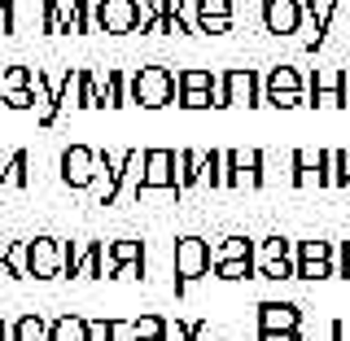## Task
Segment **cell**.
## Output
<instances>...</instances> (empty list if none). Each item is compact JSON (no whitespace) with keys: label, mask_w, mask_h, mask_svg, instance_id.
I'll return each instance as SVG.
<instances>
[{"label":"cell","mask_w":350,"mask_h":341,"mask_svg":"<svg viewBox=\"0 0 350 341\" xmlns=\"http://www.w3.org/2000/svg\"><path fill=\"white\" fill-rule=\"evenodd\" d=\"M127 92H131V105L162 109V105L180 101V79H175V70H167V66H140V70H131Z\"/></svg>","instance_id":"cell-1"},{"label":"cell","mask_w":350,"mask_h":341,"mask_svg":"<svg viewBox=\"0 0 350 341\" xmlns=\"http://www.w3.org/2000/svg\"><path fill=\"white\" fill-rule=\"evenodd\" d=\"M44 31L49 36H88L96 31V0H44Z\"/></svg>","instance_id":"cell-2"},{"label":"cell","mask_w":350,"mask_h":341,"mask_svg":"<svg viewBox=\"0 0 350 341\" xmlns=\"http://www.w3.org/2000/svg\"><path fill=\"white\" fill-rule=\"evenodd\" d=\"M211 241L206 236H180L175 241V293H184L193 280H202L211 271Z\"/></svg>","instance_id":"cell-3"},{"label":"cell","mask_w":350,"mask_h":341,"mask_svg":"<svg viewBox=\"0 0 350 341\" xmlns=\"http://www.w3.org/2000/svg\"><path fill=\"white\" fill-rule=\"evenodd\" d=\"M262 105H271V109L306 105V79L293 70V66H271L267 79H262Z\"/></svg>","instance_id":"cell-4"},{"label":"cell","mask_w":350,"mask_h":341,"mask_svg":"<svg viewBox=\"0 0 350 341\" xmlns=\"http://www.w3.org/2000/svg\"><path fill=\"white\" fill-rule=\"evenodd\" d=\"M219 87H224V109L228 105H245V109L262 105V74L254 66H232V70H224L219 74Z\"/></svg>","instance_id":"cell-5"},{"label":"cell","mask_w":350,"mask_h":341,"mask_svg":"<svg viewBox=\"0 0 350 341\" xmlns=\"http://www.w3.org/2000/svg\"><path fill=\"white\" fill-rule=\"evenodd\" d=\"M258 276L262 280H298V258H293L289 236H267L258 245Z\"/></svg>","instance_id":"cell-6"},{"label":"cell","mask_w":350,"mask_h":341,"mask_svg":"<svg viewBox=\"0 0 350 341\" xmlns=\"http://www.w3.org/2000/svg\"><path fill=\"white\" fill-rule=\"evenodd\" d=\"M140 193H175L180 197V167H175L171 149H145V184ZM136 193V202H140Z\"/></svg>","instance_id":"cell-7"},{"label":"cell","mask_w":350,"mask_h":341,"mask_svg":"<svg viewBox=\"0 0 350 341\" xmlns=\"http://www.w3.org/2000/svg\"><path fill=\"white\" fill-rule=\"evenodd\" d=\"M101 180V162H96V149L88 145H70L62 153V184L66 189H92Z\"/></svg>","instance_id":"cell-8"},{"label":"cell","mask_w":350,"mask_h":341,"mask_svg":"<svg viewBox=\"0 0 350 341\" xmlns=\"http://www.w3.org/2000/svg\"><path fill=\"white\" fill-rule=\"evenodd\" d=\"M31 276L36 280L66 276V241L62 236H31Z\"/></svg>","instance_id":"cell-9"},{"label":"cell","mask_w":350,"mask_h":341,"mask_svg":"<svg viewBox=\"0 0 350 341\" xmlns=\"http://www.w3.org/2000/svg\"><path fill=\"white\" fill-rule=\"evenodd\" d=\"M96 31H105V36H131V31H140L136 0H96Z\"/></svg>","instance_id":"cell-10"},{"label":"cell","mask_w":350,"mask_h":341,"mask_svg":"<svg viewBox=\"0 0 350 341\" xmlns=\"http://www.w3.org/2000/svg\"><path fill=\"white\" fill-rule=\"evenodd\" d=\"M302 0H262V27L271 31V36H293V31H302Z\"/></svg>","instance_id":"cell-11"},{"label":"cell","mask_w":350,"mask_h":341,"mask_svg":"<svg viewBox=\"0 0 350 341\" xmlns=\"http://www.w3.org/2000/svg\"><path fill=\"white\" fill-rule=\"evenodd\" d=\"M289 167H293V175H289V184L293 189H324V149H293L289 153Z\"/></svg>","instance_id":"cell-12"},{"label":"cell","mask_w":350,"mask_h":341,"mask_svg":"<svg viewBox=\"0 0 350 341\" xmlns=\"http://www.w3.org/2000/svg\"><path fill=\"white\" fill-rule=\"evenodd\" d=\"M258 333H298L302 311L293 302H258Z\"/></svg>","instance_id":"cell-13"},{"label":"cell","mask_w":350,"mask_h":341,"mask_svg":"<svg viewBox=\"0 0 350 341\" xmlns=\"http://www.w3.org/2000/svg\"><path fill=\"white\" fill-rule=\"evenodd\" d=\"M324 40H350V0H333V5H328V18H324V27L306 40V53H320Z\"/></svg>","instance_id":"cell-14"},{"label":"cell","mask_w":350,"mask_h":341,"mask_svg":"<svg viewBox=\"0 0 350 341\" xmlns=\"http://www.w3.org/2000/svg\"><path fill=\"white\" fill-rule=\"evenodd\" d=\"M232 153V189H258L262 184V149H228Z\"/></svg>","instance_id":"cell-15"},{"label":"cell","mask_w":350,"mask_h":341,"mask_svg":"<svg viewBox=\"0 0 350 341\" xmlns=\"http://www.w3.org/2000/svg\"><path fill=\"white\" fill-rule=\"evenodd\" d=\"M96 74V92H101V109H118V105H131V92H127V70H92Z\"/></svg>","instance_id":"cell-16"},{"label":"cell","mask_w":350,"mask_h":341,"mask_svg":"<svg viewBox=\"0 0 350 341\" xmlns=\"http://www.w3.org/2000/svg\"><path fill=\"white\" fill-rule=\"evenodd\" d=\"M96 162H101V175H105L101 206H114L118 193H123V162H127V153H109V149H101V153H96Z\"/></svg>","instance_id":"cell-17"},{"label":"cell","mask_w":350,"mask_h":341,"mask_svg":"<svg viewBox=\"0 0 350 341\" xmlns=\"http://www.w3.org/2000/svg\"><path fill=\"white\" fill-rule=\"evenodd\" d=\"M175 167H180V193L197 189L206 180V149H180L175 153Z\"/></svg>","instance_id":"cell-18"},{"label":"cell","mask_w":350,"mask_h":341,"mask_svg":"<svg viewBox=\"0 0 350 341\" xmlns=\"http://www.w3.org/2000/svg\"><path fill=\"white\" fill-rule=\"evenodd\" d=\"M206 189H232V153L228 149H211L206 153Z\"/></svg>","instance_id":"cell-19"},{"label":"cell","mask_w":350,"mask_h":341,"mask_svg":"<svg viewBox=\"0 0 350 341\" xmlns=\"http://www.w3.org/2000/svg\"><path fill=\"white\" fill-rule=\"evenodd\" d=\"M324 189H350V153L324 149Z\"/></svg>","instance_id":"cell-20"},{"label":"cell","mask_w":350,"mask_h":341,"mask_svg":"<svg viewBox=\"0 0 350 341\" xmlns=\"http://www.w3.org/2000/svg\"><path fill=\"white\" fill-rule=\"evenodd\" d=\"M232 258H258V245L250 236H224L211 245V262H232Z\"/></svg>","instance_id":"cell-21"},{"label":"cell","mask_w":350,"mask_h":341,"mask_svg":"<svg viewBox=\"0 0 350 341\" xmlns=\"http://www.w3.org/2000/svg\"><path fill=\"white\" fill-rule=\"evenodd\" d=\"M83 83H88V70H66L62 83H57V105L62 109H83Z\"/></svg>","instance_id":"cell-22"},{"label":"cell","mask_w":350,"mask_h":341,"mask_svg":"<svg viewBox=\"0 0 350 341\" xmlns=\"http://www.w3.org/2000/svg\"><path fill=\"white\" fill-rule=\"evenodd\" d=\"M14 341H53V320H44L40 311L14 320Z\"/></svg>","instance_id":"cell-23"},{"label":"cell","mask_w":350,"mask_h":341,"mask_svg":"<svg viewBox=\"0 0 350 341\" xmlns=\"http://www.w3.org/2000/svg\"><path fill=\"white\" fill-rule=\"evenodd\" d=\"M53 341H92V333H88V320L83 315H57L53 320Z\"/></svg>","instance_id":"cell-24"},{"label":"cell","mask_w":350,"mask_h":341,"mask_svg":"<svg viewBox=\"0 0 350 341\" xmlns=\"http://www.w3.org/2000/svg\"><path fill=\"white\" fill-rule=\"evenodd\" d=\"M5 262H9L14 280H27L31 276V241H5Z\"/></svg>","instance_id":"cell-25"},{"label":"cell","mask_w":350,"mask_h":341,"mask_svg":"<svg viewBox=\"0 0 350 341\" xmlns=\"http://www.w3.org/2000/svg\"><path fill=\"white\" fill-rule=\"evenodd\" d=\"M140 184H145V149H127V162H123V193L136 197Z\"/></svg>","instance_id":"cell-26"},{"label":"cell","mask_w":350,"mask_h":341,"mask_svg":"<svg viewBox=\"0 0 350 341\" xmlns=\"http://www.w3.org/2000/svg\"><path fill=\"white\" fill-rule=\"evenodd\" d=\"M298 262H333V241H293Z\"/></svg>","instance_id":"cell-27"},{"label":"cell","mask_w":350,"mask_h":341,"mask_svg":"<svg viewBox=\"0 0 350 341\" xmlns=\"http://www.w3.org/2000/svg\"><path fill=\"white\" fill-rule=\"evenodd\" d=\"M215 276L219 280H250V276H258V258H232V262H215Z\"/></svg>","instance_id":"cell-28"},{"label":"cell","mask_w":350,"mask_h":341,"mask_svg":"<svg viewBox=\"0 0 350 341\" xmlns=\"http://www.w3.org/2000/svg\"><path fill=\"white\" fill-rule=\"evenodd\" d=\"M27 180H31V153H27V149L9 153V167H5V189H22Z\"/></svg>","instance_id":"cell-29"},{"label":"cell","mask_w":350,"mask_h":341,"mask_svg":"<svg viewBox=\"0 0 350 341\" xmlns=\"http://www.w3.org/2000/svg\"><path fill=\"white\" fill-rule=\"evenodd\" d=\"M175 79H180V92H184V87H202V92H215V87H219V74L197 70V66H189V70H175Z\"/></svg>","instance_id":"cell-30"},{"label":"cell","mask_w":350,"mask_h":341,"mask_svg":"<svg viewBox=\"0 0 350 341\" xmlns=\"http://www.w3.org/2000/svg\"><path fill=\"white\" fill-rule=\"evenodd\" d=\"M167 333V320L162 315H136L131 320V337H162Z\"/></svg>","instance_id":"cell-31"},{"label":"cell","mask_w":350,"mask_h":341,"mask_svg":"<svg viewBox=\"0 0 350 341\" xmlns=\"http://www.w3.org/2000/svg\"><path fill=\"white\" fill-rule=\"evenodd\" d=\"M211 18H232V0H197V27Z\"/></svg>","instance_id":"cell-32"},{"label":"cell","mask_w":350,"mask_h":341,"mask_svg":"<svg viewBox=\"0 0 350 341\" xmlns=\"http://www.w3.org/2000/svg\"><path fill=\"white\" fill-rule=\"evenodd\" d=\"M158 18H162V0H136V22H140V31H153V27H158Z\"/></svg>","instance_id":"cell-33"},{"label":"cell","mask_w":350,"mask_h":341,"mask_svg":"<svg viewBox=\"0 0 350 341\" xmlns=\"http://www.w3.org/2000/svg\"><path fill=\"white\" fill-rule=\"evenodd\" d=\"M31 66H9L5 70V79H0V87H5V92H14V87H31Z\"/></svg>","instance_id":"cell-34"},{"label":"cell","mask_w":350,"mask_h":341,"mask_svg":"<svg viewBox=\"0 0 350 341\" xmlns=\"http://www.w3.org/2000/svg\"><path fill=\"white\" fill-rule=\"evenodd\" d=\"M180 105H184V109H211V105H215V92H202V87H184V92H180Z\"/></svg>","instance_id":"cell-35"},{"label":"cell","mask_w":350,"mask_h":341,"mask_svg":"<svg viewBox=\"0 0 350 341\" xmlns=\"http://www.w3.org/2000/svg\"><path fill=\"white\" fill-rule=\"evenodd\" d=\"M333 276L350 280V241H333Z\"/></svg>","instance_id":"cell-36"},{"label":"cell","mask_w":350,"mask_h":341,"mask_svg":"<svg viewBox=\"0 0 350 341\" xmlns=\"http://www.w3.org/2000/svg\"><path fill=\"white\" fill-rule=\"evenodd\" d=\"M18 31V0H0V36Z\"/></svg>","instance_id":"cell-37"},{"label":"cell","mask_w":350,"mask_h":341,"mask_svg":"<svg viewBox=\"0 0 350 341\" xmlns=\"http://www.w3.org/2000/svg\"><path fill=\"white\" fill-rule=\"evenodd\" d=\"M5 105L9 109H36L40 101H36V92H31V87H14V92H5Z\"/></svg>","instance_id":"cell-38"},{"label":"cell","mask_w":350,"mask_h":341,"mask_svg":"<svg viewBox=\"0 0 350 341\" xmlns=\"http://www.w3.org/2000/svg\"><path fill=\"white\" fill-rule=\"evenodd\" d=\"M333 262H298V280H328Z\"/></svg>","instance_id":"cell-39"},{"label":"cell","mask_w":350,"mask_h":341,"mask_svg":"<svg viewBox=\"0 0 350 341\" xmlns=\"http://www.w3.org/2000/svg\"><path fill=\"white\" fill-rule=\"evenodd\" d=\"M162 341H193V324L189 320H167V333Z\"/></svg>","instance_id":"cell-40"},{"label":"cell","mask_w":350,"mask_h":341,"mask_svg":"<svg viewBox=\"0 0 350 341\" xmlns=\"http://www.w3.org/2000/svg\"><path fill=\"white\" fill-rule=\"evenodd\" d=\"M197 31H206V36H228V31H232V18H211V22H202Z\"/></svg>","instance_id":"cell-41"},{"label":"cell","mask_w":350,"mask_h":341,"mask_svg":"<svg viewBox=\"0 0 350 341\" xmlns=\"http://www.w3.org/2000/svg\"><path fill=\"white\" fill-rule=\"evenodd\" d=\"M140 276H145V262H127V267H118L114 280H140Z\"/></svg>","instance_id":"cell-42"},{"label":"cell","mask_w":350,"mask_h":341,"mask_svg":"<svg viewBox=\"0 0 350 341\" xmlns=\"http://www.w3.org/2000/svg\"><path fill=\"white\" fill-rule=\"evenodd\" d=\"M333 341H350V320H333Z\"/></svg>","instance_id":"cell-43"},{"label":"cell","mask_w":350,"mask_h":341,"mask_svg":"<svg viewBox=\"0 0 350 341\" xmlns=\"http://www.w3.org/2000/svg\"><path fill=\"white\" fill-rule=\"evenodd\" d=\"M258 341H302V333H258Z\"/></svg>","instance_id":"cell-44"},{"label":"cell","mask_w":350,"mask_h":341,"mask_svg":"<svg viewBox=\"0 0 350 341\" xmlns=\"http://www.w3.org/2000/svg\"><path fill=\"white\" fill-rule=\"evenodd\" d=\"M0 341H14V324H5V320H0Z\"/></svg>","instance_id":"cell-45"},{"label":"cell","mask_w":350,"mask_h":341,"mask_svg":"<svg viewBox=\"0 0 350 341\" xmlns=\"http://www.w3.org/2000/svg\"><path fill=\"white\" fill-rule=\"evenodd\" d=\"M0 276H9V262H5V241H0Z\"/></svg>","instance_id":"cell-46"},{"label":"cell","mask_w":350,"mask_h":341,"mask_svg":"<svg viewBox=\"0 0 350 341\" xmlns=\"http://www.w3.org/2000/svg\"><path fill=\"white\" fill-rule=\"evenodd\" d=\"M5 167H9V153H0V189H5Z\"/></svg>","instance_id":"cell-47"},{"label":"cell","mask_w":350,"mask_h":341,"mask_svg":"<svg viewBox=\"0 0 350 341\" xmlns=\"http://www.w3.org/2000/svg\"><path fill=\"white\" fill-rule=\"evenodd\" d=\"M127 341H162V337H127Z\"/></svg>","instance_id":"cell-48"},{"label":"cell","mask_w":350,"mask_h":341,"mask_svg":"<svg viewBox=\"0 0 350 341\" xmlns=\"http://www.w3.org/2000/svg\"><path fill=\"white\" fill-rule=\"evenodd\" d=\"M342 87H346V101H350V70H346V83Z\"/></svg>","instance_id":"cell-49"}]
</instances>
